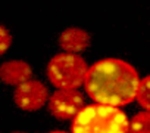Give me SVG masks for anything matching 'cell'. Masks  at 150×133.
<instances>
[{
    "mask_svg": "<svg viewBox=\"0 0 150 133\" xmlns=\"http://www.w3.org/2000/svg\"><path fill=\"white\" fill-rule=\"evenodd\" d=\"M138 83V73L129 62L106 58L88 66L84 87L96 104L121 108L135 101Z\"/></svg>",
    "mask_w": 150,
    "mask_h": 133,
    "instance_id": "1",
    "label": "cell"
},
{
    "mask_svg": "<svg viewBox=\"0 0 150 133\" xmlns=\"http://www.w3.org/2000/svg\"><path fill=\"white\" fill-rule=\"evenodd\" d=\"M128 127L129 120L121 108L91 104L72 118L71 133H128Z\"/></svg>",
    "mask_w": 150,
    "mask_h": 133,
    "instance_id": "2",
    "label": "cell"
},
{
    "mask_svg": "<svg viewBox=\"0 0 150 133\" xmlns=\"http://www.w3.org/2000/svg\"><path fill=\"white\" fill-rule=\"evenodd\" d=\"M88 65L78 53H57L46 68L49 82L56 89H78L84 84Z\"/></svg>",
    "mask_w": 150,
    "mask_h": 133,
    "instance_id": "3",
    "label": "cell"
},
{
    "mask_svg": "<svg viewBox=\"0 0 150 133\" xmlns=\"http://www.w3.org/2000/svg\"><path fill=\"white\" fill-rule=\"evenodd\" d=\"M50 114L57 120H72L84 108V96L78 89H57L47 101Z\"/></svg>",
    "mask_w": 150,
    "mask_h": 133,
    "instance_id": "4",
    "label": "cell"
},
{
    "mask_svg": "<svg viewBox=\"0 0 150 133\" xmlns=\"http://www.w3.org/2000/svg\"><path fill=\"white\" fill-rule=\"evenodd\" d=\"M49 90L40 80L30 79L28 82L16 86L13 92V102L22 111H37L49 101Z\"/></svg>",
    "mask_w": 150,
    "mask_h": 133,
    "instance_id": "5",
    "label": "cell"
},
{
    "mask_svg": "<svg viewBox=\"0 0 150 133\" xmlns=\"http://www.w3.org/2000/svg\"><path fill=\"white\" fill-rule=\"evenodd\" d=\"M33 77L31 65L21 59L6 61L0 65V82L8 86H19Z\"/></svg>",
    "mask_w": 150,
    "mask_h": 133,
    "instance_id": "6",
    "label": "cell"
},
{
    "mask_svg": "<svg viewBox=\"0 0 150 133\" xmlns=\"http://www.w3.org/2000/svg\"><path fill=\"white\" fill-rule=\"evenodd\" d=\"M91 41L90 34L78 27H69L59 36V46L66 53H81L88 49Z\"/></svg>",
    "mask_w": 150,
    "mask_h": 133,
    "instance_id": "7",
    "label": "cell"
},
{
    "mask_svg": "<svg viewBox=\"0 0 150 133\" xmlns=\"http://www.w3.org/2000/svg\"><path fill=\"white\" fill-rule=\"evenodd\" d=\"M128 133H150V111L137 112L129 120Z\"/></svg>",
    "mask_w": 150,
    "mask_h": 133,
    "instance_id": "8",
    "label": "cell"
},
{
    "mask_svg": "<svg viewBox=\"0 0 150 133\" xmlns=\"http://www.w3.org/2000/svg\"><path fill=\"white\" fill-rule=\"evenodd\" d=\"M135 101L143 109L150 111V74L146 76L144 79H140Z\"/></svg>",
    "mask_w": 150,
    "mask_h": 133,
    "instance_id": "9",
    "label": "cell"
},
{
    "mask_svg": "<svg viewBox=\"0 0 150 133\" xmlns=\"http://www.w3.org/2000/svg\"><path fill=\"white\" fill-rule=\"evenodd\" d=\"M12 44V36L9 30L3 25H0V56L5 55Z\"/></svg>",
    "mask_w": 150,
    "mask_h": 133,
    "instance_id": "10",
    "label": "cell"
},
{
    "mask_svg": "<svg viewBox=\"0 0 150 133\" xmlns=\"http://www.w3.org/2000/svg\"><path fill=\"white\" fill-rule=\"evenodd\" d=\"M49 133H68V132H63V130H53V132H49Z\"/></svg>",
    "mask_w": 150,
    "mask_h": 133,
    "instance_id": "11",
    "label": "cell"
},
{
    "mask_svg": "<svg viewBox=\"0 0 150 133\" xmlns=\"http://www.w3.org/2000/svg\"><path fill=\"white\" fill-rule=\"evenodd\" d=\"M13 133H25V132H13Z\"/></svg>",
    "mask_w": 150,
    "mask_h": 133,
    "instance_id": "12",
    "label": "cell"
}]
</instances>
